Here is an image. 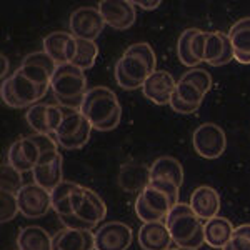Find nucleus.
Listing matches in <instances>:
<instances>
[{
  "label": "nucleus",
  "instance_id": "e433bc0d",
  "mask_svg": "<svg viewBox=\"0 0 250 250\" xmlns=\"http://www.w3.org/2000/svg\"><path fill=\"white\" fill-rule=\"evenodd\" d=\"M22 63H32V65H39L42 68H45L48 74L54 77L55 70H57V63H55V60L52 57H48L43 50H39V52H34V54H29L27 57H23Z\"/></svg>",
  "mask_w": 250,
  "mask_h": 250
},
{
  "label": "nucleus",
  "instance_id": "7c9ffc66",
  "mask_svg": "<svg viewBox=\"0 0 250 250\" xmlns=\"http://www.w3.org/2000/svg\"><path fill=\"white\" fill-rule=\"evenodd\" d=\"M22 172L14 168L9 162L2 164V167H0V188L5 192L17 193L22 188Z\"/></svg>",
  "mask_w": 250,
  "mask_h": 250
},
{
  "label": "nucleus",
  "instance_id": "f257e3e1",
  "mask_svg": "<svg viewBox=\"0 0 250 250\" xmlns=\"http://www.w3.org/2000/svg\"><path fill=\"white\" fill-rule=\"evenodd\" d=\"M165 224L177 247L199 249L205 244L202 219L197 217L188 204H177L165 217Z\"/></svg>",
  "mask_w": 250,
  "mask_h": 250
},
{
  "label": "nucleus",
  "instance_id": "ddd939ff",
  "mask_svg": "<svg viewBox=\"0 0 250 250\" xmlns=\"http://www.w3.org/2000/svg\"><path fill=\"white\" fill-rule=\"evenodd\" d=\"M34 182L43 187L45 190L52 192L59 184L63 182L62 179V155L59 150L42 154L37 165L34 167Z\"/></svg>",
  "mask_w": 250,
  "mask_h": 250
},
{
  "label": "nucleus",
  "instance_id": "473e14b6",
  "mask_svg": "<svg viewBox=\"0 0 250 250\" xmlns=\"http://www.w3.org/2000/svg\"><path fill=\"white\" fill-rule=\"evenodd\" d=\"M17 213H19L17 193L2 190L0 192V222L7 224V222L14 220Z\"/></svg>",
  "mask_w": 250,
  "mask_h": 250
},
{
  "label": "nucleus",
  "instance_id": "cd10ccee",
  "mask_svg": "<svg viewBox=\"0 0 250 250\" xmlns=\"http://www.w3.org/2000/svg\"><path fill=\"white\" fill-rule=\"evenodd\" d=\"M79 187H80V184L67 182V180H63L62 184H59L57 187L50 192L52 208L57 212L59 217L72 215V213H75L74 207H72V197H74V193Z\"/></svg>",
  "mask_w": 250,
  "mask_h": 250
},
{
  "label": "nucleus",
  "instance_id": "4c0bfd02",
  "mask_svg": "<svg viewBox=\"0 0 250 250\" xmlns=\"http://www.w3.org/2000/svg\"><path fill=\"white\" fill-rule=\"evenodd\" d=\"M182 77L187 79V80H190V82L195 83L197 87L202 88L205 95L210 92V88H212V75L208 74L207 70H204V68H190L188 72H185Z\"/></svg>",
  "mask_w": 250,
  "mask_h": 250
},
{
  "label": "nucleus",
  "instance_id": "39448f33",
  "mask_svg": "<svg viewBox=\"0 0 250 250\" xmlns=\"http://www.w3.org/2000/svg\"><path fill=\"white\" fill-rule=\"evenodd\" d=\"M92 130H94L92 124L80 114V110L67 107V114L54 137L62 148L75 150V148H82L90 140Z\"/></svg>",
  "mask_w": 250,
  "mask_h": 250
},
{
  "label": "nucleus",
  "instance_id": "7ed1b4c3",
  "mask_svg": "<svg viewBox=\"0 0 250 250\" xmlns=\"http://www.w3.org/2000/svg\"><path fill=\"white\" fill-rule=\"evenodd\" d=\"M80 114L92 124L95 130H100L112 117L122 114V107L114 90L100 85L87 90L80 105Z\"/></svg>",
  "mask_w": 250,
  "mask_h": 250
},
{
  "label": "nucleus",
  "instance_id": "a878e982",
  "mask_svg": "<svg viewBox=\"0 0 250 250\" xmlns=\"http://www.w3.org/2000/svg\"><path fill=\"white\" fill-rule=\"evenodd\" d=\"M19 250H52V237L45 229L29 225L20 229L17 235Z\"/></svg>",
  "mask_w": 250,
  "mask_h": 250
},
{
  "label": "nucleus",
  "instance_id": "f03ea898",
  "mask_svg": "<svg viewBox=\"0 0 250 250\" xmlns=\"http://www.w3.org/2000/svg\"><path fill=\"white\" fill-rule=\"evenodd\" d=\"M50 90L54 92L59 105L80 110L82 100L87 94V77L82 68L63 63L59 65L50 80Z\"/></svg>",
  "mask_w": 250,
  "mask_h": 250
},
{
  "label": "nucleus",
  "instance_id": "72a5a7b5",
  "mask_svg": "<svg viewBox=\"0 0 250 250\" xmlns=\"http://www.w3.org/2000/svg\"><path fill=\"white\" fill-rule=\"evenodd\" d=\"M22 75H25L30 82H34L35 85L40 87H50V80L52 75L48 74L45 68L39 67V65H32V63H20V67L17 68Z\"/></svg>",
  "mask_w": 250,
  "mask_h": 250
},
{
  "label": "nucleus",
  "instance_id": "aec40b11",
  "mask_svg": "<svg viewBox=\"0 0 250 250\" xmlns=\"http://www.w3.org/2000/svg\"><path fill=\"white\" fill-rule=\"evenodd\" d=\"M52 250H95V235L92 230L65 227L52 237Z\"/></svg>",
  "mask_w": 250,
  "mask_h": 250
},
{
  "label": "nucleus",
  "instance_id": "4468645a",
  "mask_svg": "<svg viewBox=\"0 0 250 250\" xmlns=\"http://www.w3.org/2000/svg\"><path fill=\"white\" fill-rule=\"evenodd\" d=\"M42 50L54 59L57 65L72 63L77 52V39L67 32H52L43 39Z\"/></svg>",
  "mask_w": 250,
  "mask_h": 250
},
{
  "label": "nucleus",
  "instance_id": "4be33fe9",
  "mask_svg": "<svg viewBox=\"0 0 250 250\" xmlns=\"http://www.w3.org/2000/svg\"><path fill=\"white\" fill-rule=\"evenodd\" d=\"M233 47V60L242 65H250V17L237 20L229 30Z\"/></svg>",
  "mask_w": 250,
  "mask_h": 250
},
{
  "label": "nucleus",
  "instance_id": "ea45409f",
  "mask_svg": "<svg viewBox=\"0 0 250 250\" xmlns=\"http://www.w3.org/2000/svg\"><path fill=\"white\" fill-rule=\"evenodd\" d=\"M30 139L37 144L39 150H40V155L42 154H47V152H55L59 150V142L54 135H45V134H34L30 135Z\"/></svg>",
  "mask_w": 250,
  "mask_h": 250
},
{
  "label": "nucleus",
  "instance_id": "f8f14e48",
  "mask_svg": "<svg viewBox=\"0 0 250 250\" xmlns=\"http://www.w3.org/2000/svg\"><path fill=\"white\" fill-rule=\"evenodd\" d=\"M97 9L107 25L115 30H125L135 23L137 10L130 0H102Z\"/></svg>",
  "mask_w": 250,
  "mask_h": 250
},
{
  "label": "nucleus",
  "instance_id": "1a4fd4ad",
  "mask_svg": "<svg viewBox=\"0 0 250 250\" xmlns=\"http://www.w3.org/2000/svg\"><path fill=\"white\" fill-rule=\"evenodd\" d=\"M105 20L95 7H79L72 12L70 20H68L70 34L75 39L90 40V42H95V39L105 29Z\"/></svg>",
  "mask_w": 250,
  "mask_h": 250
},
{
  "label": "nucleus",
  "instance_id": "393cba45",
  "mask_svg": "<svg viewBox=\"0 0 250 250\" xmlns=\"http://www.w3.org/2000/svg\"><path fill=\"white\" fill-rule=\"evenodd\" d=\"M75 215L97 227L100 222H104V219H105V215H107L105 202H104L94 190L85 187L83 199H82V202H80L79 208L75 210Z\"/></svg>",
  "mask_w": 250,
  "mask_h": 250
},
{
  "label": "nucleus",
  "instance_id": "dca6fc26",
  "mask_svg": "<svg viewBox=\"0 0 250 250\" xmlns=\"http://www.w3.org/2000/svg\"><path fill=\"white\" fill-rule=\"evenodd\" d=\"M39 159H40V150H39L37 144L30 139V135L15 140V142L10 145L9 154H7L9 164L22 173L34 170Z\"/></svg>",
  "mask_w": 250,
  "mask_h": 250
},
{
  "label": "nucleus",
  "instance_id": "6e6552de",
  "mask_svg": "<svg viewBox=\"0 0 250 250\" xmlns=\"http://www.w3.org/2000/svg\"><path fill=\"white\" fill-rule=\"evenodd\" d=\"M19 212L27 219H40L47 215L52 208V195L50 192L40 187L39 184H23L17 192Z\"/></svg>",
  "mask_w": 250,
  "mask_h": 250
},
{
  "label": "nucleus",
  "instance_id": "a19ab883",
  "mask_svg": "<svg viewBox=\"0 0 250 250\" xmlns=\"http://www.w3.org/2000/svg\"><path fill=\"white\" fill-rule=\"evenodd\" d=\"M207 35L208 32H202L199 30L195 35H193L190 47H192V54L199 62H204V54H205V42H207Z\"/></svg>",
  "mask_w": 250,
  "mask_h": 250
},
{
  "label": "nucleus",
  "instance_id": "c9c22d12",
  "mask_svg": "<svg viewBox=\"0 0 250 250\" xmlns=\"http://www.w3.org/2000/svg\"><path fill=\"white\" fill-rule=\"evenodd\" d=\"M135 215L139 217L144 224H147V222H159V220L165 219L164 213L154 210L150 205L145 202V199L142 195H139V197H137V200H135Z\"/></svg>",
  "mask_w": 250,
  "mask_h": 250
},
{
  "label": "nucleus",
  "instance_id": "20e7f679",
  "mask_svg": "<svg viewBox=\"0 0 250 250\" xmlns=\"http://www.w3.org/2000/svg\"><path fill=\"white\" fill-rule=\"evenodd\" d=\"M155 65L157 57L154 54V48L147 42H139L127 47L122 57L117 60L115 68L142 88L145 80L155 72Z\"/></svg>",
  "mask_w": 250,
  "mask_h": 250
},
{
  "label": "nucleus",
  "instance_id": "a211bd4d",
  "mask_svg": "<svg viewBox=\"0 0 250 250\" xmlns=\"http://www.w3.org/2000/svg\"><path fill=\"white\" fill-rule=\"evenodd\" d=\"M233 60V47L229 39V34L224 32H208L207 42H205L204 62L208 65L220 67L230 63Z\"/></svg>",
  "mask_w": 250,
  "mask_h": 250
},
{
  "label": "nucleus",
  "instance_id": "9b49d317",
  "mask_svg": "<svg viewBox=\"0 0 250 250\" xmlns=\"http://www.w3.org/2000/svg\"><path fill=\"white\" fill-rule=\"evenodd\" d=\"M95 250H127L132 245L134 233L124 222H107L94 232Z\"/></svg>",
  "mask_w": 250,
  "mask_h": 250
},
{
  "label": "nucleus",
  "instance_id": "6ab92c4d",
  "mask_svg": "<svg viewBox=\"0 0 250 250\" xmlns=\"http://www.w3.org/2000/svg\"><path fill=\"white\" fill-rule=\"evenodd\" d=\"M188 205L192 207V210L197 213V217L202 220H210L213 217L219 215L222 202L220 195L215 188L208 187V185H200L190 195V202Z\"/></svg>",
  "mask_w": 250,
  "mask_h": 250
},
{
  "label": "nucleus",
  "instance_id": "423d86ee",
  "mask_svg": "<svg viewBox=\"0 0 250 250\" xmlns=\"http://www.w3.org/2000/svg\"><path fill=\"white\" fill-rule=\"evenodd\" d=\"M193 150L202 159H219L227 147V137L220 125L207 122L202 124L193 130L192 134Z\"/></svg>",
  "mask_w": 250,
  "mask_h": 250
},
{
  "label": "nucleus",
  "instance_id": "f3484780",
  "mask_svg": "<svg viewBox=\"0 0 250 250\" xmlns=\"http://www.w3.org/2000/svg\"><path fill=\"white\" fill-rule=\"evenodd\" d=\"M137 240H139L142 250H170V245L173 244L165 220L142 224L139 229Z\"/></svg>",
  "mask_w": 250,
  "mask_h": 250
},
{
  "label": "nucleus",
  "instance_id": "c756f323",
  "mask_svg": "<svg viewBox=\"0 0 250 250\" xmlns=\"http://www.w3.org/2000/svg\"><path fill=\"white\" fill-rule=\"evenodd\" d=\"M197 32H199V29H185L182 34H180L179 40H177V57H179V60L184 65H187L190 68H197V65L200 63L199 60L193 57L192 47H190V42Z\"/></svg>",
  "mask_w": 250,
  "mask_h": 250
},
{
  "label": "nucleus",
  "instance_id": "2eb2a0df",
  "mask_svg": "<svg viewBox=\"0 0 250 250\" xmlns=\"http://www.w3.org/2000/svg\"><path fill=\"white\" fill-rule=\"evenodd\" d=\"M175 88H177V82L168 72L155 70L144 82L142 94L150 102L157 104V105H167V104H170V99L173 92H175Z\"/></svg>",
  "mask_w": 250,
  "mask_h": 250
},
{
  "label": "nucleus",
  "instance_id": "9d476101",
  "mask_svg": "<svg viewBox=\"0 0 250 250\" xmlns=\"http://www.w3.org/2000/svg\"><path fill=\"white\" fill-rule=\"evenodd\" d=\"M179 185L170 182V180L152 179L140 195L154 210L164 213L167 217V213L179 204Z\"/></svg>",
  "mask_w": 250,
  "mask_h": 250
},
{
  "label": "nucleus",
  "instance_id": "f704fd0d",
  "mask_svg": "<svg viewBox=\"0 0 250 250\" xmlns=\"http://www.w3.org/2000/svg\"><path fill=\"white\" fill-rule=\"evenodd\" d=\"M222 250H250V224H242L235 227L232 240Z\"/></svg>",
  "mask_w": 250,
  "mask_h": 250
},
{
  "label": "nucleus",
  "instance_id": "79ce46f5",
  "mask_svg": "<svg viewBox=\"0 0 250 250\" xmlns=\"http://www.w3.org/2000/svg\"><path fill=\"white\" fill-rule=\"evenodd\" d=\"M60 220H62V224L65 225V227L75 229V230H94V229H95V225H92V224H88V222L82 220L80 217L75 215V213L60 217Z\"/></svg>",
  "mask_w": 250,
  "mask_h": 250
},
{
  "label": "nucleus",
  "instance_id": "0eeeda50",
  "mask_svg": "<svg viewBox=\"0 0 250 250\" xmlns=\"http://www.w3.org/2000/svg\"><path fill=\"white\" fill-rule=\"evenodd\" d=\"M67 114V107L59 104H35L27 108L25 120L34 134L54 135Z\"/></svg>",
  "mask_w": 250,
  "mask_h": 250
},
{
  "label": "nucleus",
  "instance_id": "412c9836",
  "mask_svg": "<svg viewBox=\"0 0 250 250\" xmlns=\"http://www.w3.org/2000/svg\"><path fill=\"white\" fill-rule=\"evenodd\" d=\"M233 224L225 217H213V219L207 220L204 224V239L205 244L212 249L222 250L229 245L233 235Z\"/></svg>",
  "mask_w": 250,
  "mask_h": 250
},
{
  "label": "nucleus",
  "instance_id": "c85d7f7f",
  "mask_svg": "<svg viewBox=\"0 0 250 250\" xmlns=\"http://www.w3.org/2000/svg\"><path fill=\"white\" fill-rule=\"evenodd\" d=\"M97 55H99V47H97L95 42L77 39V52H75V57L72 60V65L82 68V70L92 68Z\"/></svg>",
  "mask_w": 250,
  "mask_h": 250
},
{
  "label": "nucleus",
  "instance_id": "c03bdc74",
  "mask_svg": "<svg viewBox=\"0 0 250 250\" xmlns=\"http://www.w3.org/2000/svg\"><path fill=\"white\" fill-rule=\"evenodd\" d=\"M132 3L142 10H155L160 5V0H134Z\"/></svg>",
  "mask_w": 250,
  "mask_h": 250
},
{
  "label": "nucleus",
  "instance_id": "2f4dec72",
  "mask_svg": "<svg viewBox=\"0 0 250 250\" xmlns=\"http://www.w3.org/2000/svg\"><path fill=\"white\" fill-rule=\"evenodd\" d=\"M175 94L187 104H192V105H200L204 100V90L200 87H197L195 83L190 82V80L180 77V80L177 82V88H175Z\"/></svg>",
  "mask_w": 250,
  "mask_h": 250
},
{
  "label": "nucleus",
  "instance_id": "49530a36",
  "mask_svg": "<svg viewBox=\"0 0 250 250\" xmlns=\"http://www.w3.org/2000/svg\"><path fill=\"white\" fill-rule=\"evenodd\" d=\"M170 250H199V249H185V247H175V249H170Z\"/></svg>",
  "mask_w": 250,
  "mask_h": 250
},
{
  "label": "nucleus",
  "instance_id": "b1692460",
  "mask_svg": "<svg viewBox=\"0 0 250 250\" xmlns=\"http://www.w3.org/2000/svg\"><path fill=\"white\" fill-rule=\"evenodd\" d=\"M12 77V85H14V92H15V97L20 102V105L23 107H32L35 104H39V100L42 99L43 95L47 94V90L50 87H40V85H35L34 82H30L25 75H22L19 70L14 72Z\"/></svg>",
  "mask_w": 250,
  "mask_h": 250
},
{
  "label": "nucleus",
  "instance_id": "37998d69",
  "mask_svg": "<svg viewBox=\"0 0 250 250\" xmlns=\"http://www.w3.org/2000/svg\"><path fill=\"white\" fill-rule=\"evenodd\" d=\"M173 110L175 112H179V114H184V115H188V114H193V112H197L199 110V107L200 105H192V104H187V102H184L182 99H180L179 95L173 92V95H172V99H170V104H168Z\"/></svg>",
  "mask_w": 250,
  "mask_h": 250
},
{
  "label": "nucleus",
  "instance_id": "5701e85b",
  "mask_svg": "<svg viewBox=\"0 0 250 250\" xmlns=\"http://www.w3.org/2000/svg\"><path fill=\"white\" fill-rule=\"evenodd\" d=\"M148 182H150V167H145L144 164H125L119 172V185L125 192L144 190Z\"/></svg>",
  "mask_w": 250,
  "mask_h": 250
},
{
  "label": "nucleus",
  "instance_id": "58836bf2",
  "mask_svg": "<svg viewBox=\"0 0 250 250\" xmlns=\"http://www.w3.org/2000/svg\"><path fill=\"white\" fill-rule=\"evenodd\" d=\"M0 97H2V102L5 104L7 107L12 108H22L20 102L15 97L14 92V85H12V77H7L2 80V87H0Z\"/></svg>",
  "mask_w": 250,
  "mask_h": 250
},
{
  "label": "nucleus",
  "instance_id": "bb28decb",
  "mask_svg": "<svg viewBox=\"0 0 250 250\" xmlns=\"http://www.w3.org/2000/svg\"><path fill=\"white\" fill-rule=\"evenodd\" d=\"M152 179H165L182 187L184 184V167L175 157L164 155L159 157L150 165V180Z\"/></svg>",
  "mask_w": 250,
  "mask_h": 250
},
{
  "label": "nucleus",
  "instance_id": "a18cd8bd",
  "mask_svg": "<svg viewBox=\"0 0 250 250\" xmlns=\"http://www.w3.org/2000/svg\"><path fill=\"white\" fill-rule=\"evenodd\" d=\"M0 62H2V72H0V75H2V80L7 79V70H9V59L5 57V55H0Z\"/></svg>",
  "mask_w": 250,
  "mask_h": 250
}]
</instances>
